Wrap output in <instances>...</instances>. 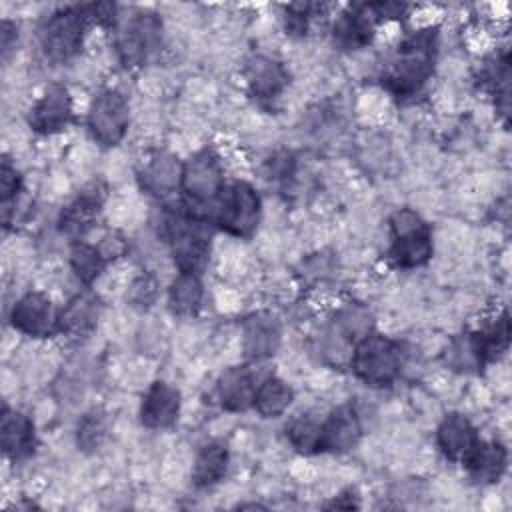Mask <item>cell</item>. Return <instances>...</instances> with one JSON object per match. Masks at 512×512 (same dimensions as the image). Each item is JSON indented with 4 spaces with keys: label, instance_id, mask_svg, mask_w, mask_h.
I'll list each match as a JSON object with an SVG mask.
<instances>
[{
    "label": "cell",
    "instance_id": "25",
    "mask_svg": "<svg viewBox=\"0 0 512 512\" xmlns=\"http://www.w3.org/2000/svg\"><path fill=\"white\" fill-rule=\"evenodd\" d=\"M100 316V304L92 294H78L60 310V332L80 338L94 330Z\"/></svg>",
    "mask_w": 512,
    "mask_h": 512
},
{
    "label": "cell",
    "instance_id": "35",
    "mask_svg": "<svg viewBox=\"0 0 512 512\" xmlns=\"http://www.w3.org/2000/svg\"><path fill=\"white\" fill-rule=\"evenodd\" d=\"M326 508H344V510H352V508H360L358 496L352 488H346L344 492H340Z\"/></svg>",
    "mask_w": 512,
    "mask_h": 512
},
{
    "label": "cell",
    "instance_id": "30",
    "mask_svg": "<svg viewBox=\"0 0 512 512\" xmlns=\"http://www.w3.org/2000/svg\"><path fill=\"white\" fill-rule=\"evenodd\" d=\"M354 344L372 332V314L360 304H348L334 316L332 322Z\"/></svg>",
    "mask_w": 512,
    "mask_h": 512
},
{
    "label": "cell",
    "instance_id": "15",
    "mask_svg": "<svg viewBox=\"0 0 512 512\" xmlns=\"http://www.w3.org/2000/svg\"><path fill=\"white\" fill-rule=\"evenodd\" d=\"M180 414V392L164 380H156L146 390L140 404V422L150 430L174 426Z\"/></svg>",
    "mask_w": 512,
    "mask_h": 512
},
{
    "label": "cell",
    "instance_id": "20",
    "mask_svg": "<svg viewBox=\"0 0 512 512\" xmlns=\"http://www.w3.org/2000/svg\"><path fill=\"white\" fill-rule=\"evenodd\" d=\"M138 180L144 192L154 194L158 198H166L180 190L182 162L168 152H158L150 156L148 162L140 168Z\"/></svg>",
    "mask_w": 512,
    "mask_h": 512
},
{
    "label": "cell",
    "instance_id": "14",
    "mask_svg": "<svg viewBox=\"0 0 512 512\" xmlns=\"http://www.w3.org/2000/svg\"><path fill=\"white\" fill-rule=\"evenodd\" d=\"M260 382L250 366H232L216 382V400L226 412H244L254 406Z\"/></svg>",
    "mask_w": 512,
    "mask_h": 512
},
{
    "label": "cell",
    "instance_id": "16",
    "mask_svg": "<svg viewBox=\"0 0 512 512\" xmlns=\"http://www.w3.org/2000/svg\"><path fill=\"white\" fill-rule=\"evenodd\" d=\"M244 78L250 94L260 102L276 100L288 86L286 68L278 60L262 54H256L246 62Z\"/></svg>",
    "mask_w": 512,
    "mask_h": 512
},
{
    "label": "cell",
    "instance_id": "24",
    "mask_svg": "<svg viewBox=\"0 0 512 512\" xmlns=\"http://www.w3.org/2000/svg\"><path fill=\"white\" fill-rule=\"evenodd\" d=\"M228 470V448L224 442L204 444L192 464L190 480L196 488H210L218 484Z\"/></svg>",
    "mask_w": 512,
    "mask_h": 512
},
{
    "label": "cell",
    "instance_id": "22",
    "mask_svg": "<svg viewBox=\"0 0 512 512\" xmlns=\"http://www.w3.org/2000/svg\"><path fill=\"white\" fill-rule=\"evenodd\" d=\"M0 438H2V450L8 458L12 460L26 458L34 452V446H36L34 422L26 414L4 406L2 420H0Z\"/></svg>",
    "mask_w": 512,
    "mask_h": 512
},
{
    "label": "cell",
    "instance_id": "36",
    "mask_svg": "<svg viewBox=\"0 0 512 512\" xmlns=\"http://www.w3.org/2000/svg\"><path fill=\"white\" fill-rule=\"evenodd\" d=\"M0 34H2V50L6 54L10 50V46H12V38H16V26L12 22L4 20Z\"/></svg>",
    "mask_w": 512,
    "mask_h": 512
},
{
    "label": "cell",
    "instance_id": "8",
    "mask_svg": "<svg viewBox=\"0 0 512 512\" xmlns=\"http://www.w3.org/2000/svg\"><path fill=\"white\" fill-rule=\"evenodd\" d=\"M162 38V24L150 12L130 16L116 30V52L126 68L142 66L158 48Z\"/></svg>",
    "mask_w": 512,
    "mask_h": 512
},
{
    "label": "cell",
    "instance_id": "10",
    "mask_svg": "<svg viewBox=\"0 0 512 512\" xmlns=\"http://www.w3.org/2000/svg\"><path fill=\"white\" fill-rule=\"evenodd\" d=\"M10 324L26 336L48 338L60 332V310L46 294L28 292L12 306Z\"/></svg>",
    "mask_w": 512,
    "mask_h": 512
},
{
    "label": "cell",
    "instance_id": "17",
    "mask_svg": "<svg viewBox=\"0 0 512 512\" xmlns=\"http://www.w3.org/2000/svg\"><path fill=\"white\" fill-rule=\"evenodd\" d=\"M282 340V328L276 316L268 312L252 314L244 320L242 326V346L244 354L254 360H266L276 354Z\"/></svg>",
    "mask_w": 512,
    "mask_h": 512
},
{
    "label": "cell",
    "instance_id": "29",
    "mask_svg": "<svg viewBox=\"0 0 512 512\" xmlns=\"http://www.w3.org/2000/svg\"><path fill=\"white\" fill-rule=\"evenodd\" d=\"M108 258L98 246H92L84 240H76L70 250V266L76 278L84 284H92L106 268Z\"/></svg>",
    "mask_w": 512,
    "mask_h": 512
},
{
    "label": "cell",
    "instance_id": "11",
    "mask_svg": "<svg viewBox=\"0 0 512 512\" xmlns=\"http://www.w3.org/2000/svg\"><path fill=\"white\" fill-rule=\"evenodd\" d=\"M362 424L352 404L336 406L320 424V452L344 454L360 442Z\"/></svg>",
    "mask_w": 512,
    "mask_h": 512
},
{
    "label": "cell",
    "instance_id": "32",
    "mask_svg": "<svg viewBox=\"0 0 512 512\" xmlns=\"http://www.w3.org/2000/svg\"><path fill=\"white\" fill-rule=\"evenodd\" d=\"M78 446L86 452H92L100 448V444L106 438V416L100 410H92L84 414V418L78 424Z\"/></svg>",
    "mask_w": 512,
    "mask_h": 512
},
{
    "label": "cell",
    "instance_id": "4",
    "mask_svg": "<svg viewBox=\"0 0 512 512\" xmlns=\"http://www.w3.org/2000/svg\"><path fill=\"white\" fill-rule=\"evenodd\" d=\"M432 230L422 216L410 208L396 210L390 218L388 260L392 266L410 270L426 264L432 256Z\"/></svg>",
    "mask_w": 512,
    "mask_h": 512
},
{
    "label": "cell",
    "instance_id": "27",
    "mask_svg": "<svg viewBox=\"0 0 512 512\" xmlns=\"http://www.w3.org/2000/svg\"><path fill=\"white\" fill-rule=\"evenodd\" d=\"M292 400H294L292 386L278 376H268L258 384L252 408L262 418H276L288 410Z\"/></svg>",
    "mask_w": 512,
    "mask_h": 512
},
{
    "label": "cell",
    "instance_id": "21",
    "mask_svg": "<svg viewBox=\"0 0 512 512\" xmlns=\"http://www.w3.org/2000/svg\"><path fill=\"white\" fill-rule=\"evenodd\" d=\"M478 440L474 424L462 414H446L436 428V444L452 462H464Z\"/></svg>",
    "mask_w": 512,
    "mask_h": 512
},
{
    "label": "cell",
    "instance_id": "9",
    "mask_svg": "<svg viewBox=\"0 0 512 512\" xmlns=\"http://www.w3.org/2000/svg\"><path fill=\"white\" fill-rule=\"evenodd\" d=\"M130 122V108L118 90H102L94 96L88 110V130L100 146H116Z\"/></svg>",
    "mask_w": 512,
    "mask_h": 512
},
{
    "label": "cell",
    "instance_id": "19",
    "mask_svg": "<svg viewBox=\"0 0 512 512\" xmlns=\"http://www.w3.org/2000/svg\"><path fill=\"white\" fill-rule=\"evenodd\" d=\"M462 464L476 484H496L506 472L508 450L498 440H478Z\"/></svg>",
    "mask_w": 512,
    "mask_h": 512
},
{
    "label": "cell",
    "instance_id": "13",
    "mask_svg": "<svg viewBox=\"0 0 512 512\" xmlns=\"http://www.w3.org/2000/svg\"><path fill=\"white\" fill-rule=\"evenodd\" d=\"M378 20L380 16L374 4L350 6L334 22V28H332L334 42L344 50L364 48L372 40Z\"/></svg>",
    "mask_w": 512,
    "mask_h": 512
},
{
    "label": "cell",
    "instance_id": "1",
    "mask_svg": "<svg viewBox=\"0 0 512 512\" xmlns=\"http://www.w3.org/2000/svg\"><path fill=\"white\" fill-rule=\"evenodd\" d=\"M438 54V30L428 26L404 36L380 72L382 86L398 100L416 96L432 76Z\"/></svg>",
    "mask_w": 512,
    "mask_h": 512
},
{
    "label": "cell",
    "instance_id": "18",
    "mask_svg": "<svg viewBox=\"0 0 512 512\" xmlns=\"http://www.w3.org/2000/svg\"><path fill=\"white\" fill-rule=\"evenodd\" d=\"M508 342H510L508 312L498 314L488 324H484L480 330L472 332L466 340L476 368H484V366L496 362L508 350Z\"/></svg>",
    "mask_w": 512,
    "mask_h": 512
},
{
    "label": "cell",
    "instance_id": "26",
    "mask_svg": "<svg viewBox=\"0 0 512 512\" xmlns=\"http://www.w3.org/2000/svg\"><path fill=\"white\" fill-rule=\"evenodd\" d=\"M480 84L496 98V110L508 118L510 106V60L508 52L494 54L480 66Z\"/></svg>",
    "mask_w": 512,
    "mask_h": 512
},
{
    "label": "cell",
    "instance_id": "7",
    "mask_svg": "<svg viewBox=\"0 0 512 512\" xmlns=\"http://www.w3.org/2000/svg\"><path fill=\"white\" fill-rule=\"evenodd\" d=\"M88 10L72 6L54 12L40 28V44L44 54L54 62L70 60L82 46Z\"/></svg>",
    "mask_w": 512,
    "mask_h": 512
},
{
    "label": "cell",
    "instance_id": "12",
    "mask_svg": "<svg viewBox=\"0 0 512 512\" xmlns=\"http://www.w3.org/2000/svg\"><path fill=\"white\" fill-rule=\"evenodd\" d=\"M30 126L38 134H56L72 122V100L62 84H52L30 110Z\"/></svg>",
    "mask_w": 512,
    "mask_h": 512
},
{
    "label": "cell",
    "instance_id": "28",
    "mask_svg": "<svg viewBox=\"0 0 512 512\" xmlns=\"http://www.w3.org/2000/svg\"><path fill=\"white\" fill-rule=\"evenodd\" d=\"M202 296H204V288L198 274L178 272V276L172 280L168 288L170 310L178 316L196 314L202 304Z\"/></svg>",
    "mask_w": 512,
    "mask_h": 512
},
{
    "label": "cell",
    "instance_id": "3",
    "mask_svg": "<svg viewBox=\"0 0 512 512\" xmlns=\"http://www.w3.org/2000/svg\"><path fill=\"white\" fill-rule=\"evenodd\" d=\"M404 350L398 340L370 332L350 354L352 372L370 386H390L402 372Z\"/></svg>",
    "mask_w": 512,
    "mask_h": 512
},
{
    "label": "cell",
    "instance_id": "34",
    "mask_svg": "<svg viewBox=\"0 0 512 512\" xmlns=\"http://www.w3.org/2000/svg\"><path fill=\"white\" fill-rule=\"evenodd\" d=\"M156 282L152 276H140L130 286V302L136 308H148L156 300Z\"/></svg>",
    "mask_w": 512,
    "mask_h": 512
},
{
    "label": "cell",
    "instance_id": "31",
    "mask_svg": "<svg viewBox=\"0 0 512 512\" xmlns=\"http://www.w3.org/2000/svg\"><path fill=\"white\" fill-rule=\"evenodd\" d=\"M320 424L312 416H296L286 426V438L302 454L320 452Z\"/></svg>",
    "mask_w": 512,
    "mask_h": 512
},
{
    "label": "cell",
    "instance_id": "5",
    "mask_svg": "<svg viewBox=\"0 0 512 512\" xmlns=\"http://www.w3.org/2000/svg\"><path fill=\"white\" fill-rule=\"evenodd\" d=\"M224 186V170L212 150H200L182 164L180 190L184 192V204L190 210L204 214L200 208L214 206Z\"/></svg>",
    "mask_w": 512,
    "mask_h": 512
},
{
    "label": "cell",
    "instance_id": "6",
    "mask_svg": "<svg viewBox=\"0 0 512 512\" xmlns=\"http://www.w3.org/2000/svg\"><path fill=\"white\" fill-rule=\"evenodd\" d=\"M214 222L232 236H252L260 222L258 192L242 180L226 184L214 204Z\"/></svg>",
    "mask_w": 512,
    "mask_h": 512
},
{
    "label": "cell",
    "instance_id": "2",
    "mask_svg": "<svg viewBox=\"0 0 512 512\" xmlns=\"http://www.w3.org/2000/svg\"><path fill=\"white\" fill-rule=\"evenodd\" d=\"M162 224L178 270L200 276L210 260V220L184 204L182 208L170 210L162 218Z\"/></svg>",
    "mask_w": 512,
    "mask_h": 512
},
{
    "label": "cell",
    "instance_id": "23",
    "mask_svg": "<svg viewBox=\"0 0 512 512\" xmlns=\"http://www.w3.org/2000/svg\"><path fill=\"white\" fill-rule=\"evenodd\" d=\"M102 212V200L94 190L82 192L76 200H72L60 214V230L74 238V240H82V236L86 232H90Z\"/></svg>",
    "mask_w": 512,
    "mask_h": 512
},
{
    "label": "cell",
    "instance_id": "33",
    "mask_svg": "<svg viewBox=\"0 0 512 512\" xmlns=\"http://www.w3.org/2000/svg\"><path fill=\"white\" fill-rule=\"evenodd\" d=\"M22 190V176L16 170V166L10 164L8 158L2 160L0 170V192H2V212H8L10 206L16 202L18 194Z\"/></svg>",
    "mask_w": 512,
    "mask_h": 512
}]
</instances>
